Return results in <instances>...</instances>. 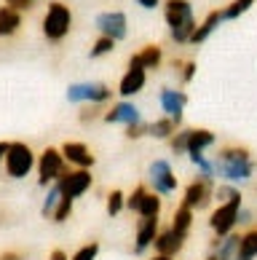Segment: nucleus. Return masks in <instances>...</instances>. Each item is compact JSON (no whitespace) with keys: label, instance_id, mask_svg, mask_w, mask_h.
I'll return each instance as SVG.
<instances>
[{"label":"nucleus","instance_id":"obj_1","mask_svg":"<svg viewBox=\"0 0 257 260\" xmlns=\"http://www.w3.org/2000/svg\"><path fill=\"white\" fill-rule=\"evenodd\" d=\"M254 172H257V164L252 158L249 148L244 145H225L220 148V153L214 158V175L225 182H233V185L252 180Z\"/></svg>","mask_w":257,"mask_h":260},{"label":"nucleus","instance_id":"obj_2","mask_svg":"<svg viewBox=\"0 0 257 260\" xmlns=\"http://www.w3.org/2000/svg\"><path fill=\"white\" fill-rule=\"evenodd\" d=\"M164 8V22L169 27V38L179 46L190 43V38L196 32V11H193V3L190 0H164L161 3Z\"/></svg>","mask_w":257,"mask_h":260},{"label":"nucleus","instance_id":"obj_3","mask_svg":"<svg viewBox=\"0 0 257 260\" xmlns=\"http://www.w3.org/2000/svg\"><path fill=\"white\" fill-rule=\"evenodd\" d=\"M41 27H43L46 41H51V43L64 41L72 30V8L67 3H62V0H54V3H49V8H46V16H43Z\"/></svg>","mask_w":257,"mask_h":260},{"label":"nucleus","instance_id":"obj_4","mask_svg":"<svg viewBox=\"0 0 257 260\" xmlns=\"http://www.w3.org/2000/svg\"><path fill=\"white\" fill-rule=\"evenodd\" d=\"M35 167H38V185H41V188L59 182V180L70 172V169H67L70 164L64 161V156H62L59 148H46V150L41 153V158H38Z\"/></svg>","mask_w":257,"mask_h":260},{"label":"nucleus","instance_id":"obj_5","mask_svg":"<svg viewBox=\"0 0 257 260\" xmlns=\"http://www.w3.org/2000/svg\"><path fill=\"white\" fill-rule=\"evenodd\" d=\"M35 164H38V161H35V153H32V148L27 145V142H11V145H8L6 161H3L8 177L24 180V177L32 172Z\"/></svg>","mask_w":257,"mask_h":260},{"label":"nucleus","instance_id":"obj_6","mask_svg":"<svg viewBox=\"0 0 257 260\" xmlns=\"http://www.w3.org/2000/svg\"><path fill=\"white\" fill-rule=\"evenodd\" d=\"M212 201H214V180L196 172V177L182 190V204L190 207L193 212H204V209H209Z\"/></svg>","mask_w":257,"mask_h":260},{"label":"nucleus","instance_id":"obj_7","mask_svg":"<svg viewBox=\"0 0 257 260\" xmlns=\"http://www.w3.org/2000/svg\"><path fill=\"white\" fill-rule=\"evenodd\" d=\"M113 89L102 81H89V83H72L67 89V102L72 105H110Z\"/></svg>","mask_w":257,"mask_h":260},{"label":"nucleus","instance_id":"obj_8","mask_svg":"<svg viewBox=\"0 0 257 260\" xmlns=\"http://www.w3.org/2000/svg\"><path fill=\"white\" fill-rule=\"evenodd\" d=\"M244 207V199H233V201H223L212 209L209 215V228L214 236H228L239 228V209Z\"/></svg>","mask_w":257,"mask_h":260},{"label":"nucleus","instance_id":"obj_9","mask_svg":"<svg viewBox=\"0 0 257 260\" xmlns=\"http://www.w3.org/2000/svg\"><path fill=\"white\" fill-rule=\"evenodd\" d=\"M148 182H150V190H156L158 196H171L179 188L174 167H171V161H166V158H156L148 167Z\"/></svg>","mask_w":257,"mask_h":260},{"label":"nucleus","instance_id":"obj_10","mask_svg":"<svg viewBox=\"0 0 257 260\" xmlns=\"http://www.w3.org/2000/svg\"><path fill=\"white\" fill-rule=\"evenodd\" d=\"M94 27L99 30V35H107L116 43L129 35V19H126L123 11H102L97 19H94Z\"/></svg>","mask_w":257,"mask_h":260},{"label":"nucleus","instance_id":"obj_11","mask_svg":"<svg viewBox=\"0 0 257 260\" xmlns=\"http://www.w3.org/2000/svg\"><path fill=\"white\" fill-rule=\"evenodd\" d=\"M91 185H94V175H91V169H70L67 175H64V177L59 180L62 196H67V199H72V201L89 193Z\"/></svg>","mask_w":257,"mask_h":260},{"label":"nucleus","instance_id":"obj_12","mask_svg":"<svg viewBox=\"0 0 257 260\" xmlns=\"http://www.w3.org/2000/svg\"><path fill=\"white\" fill-rule=\"evenodd\" d=\"M161 231V217H137V231H134V255H145L153 249V242Z\"/></svg>","mask_w":257,"mask_h":260},{"label":"nucleus","instance_id":"obj_13","mask_svg":"<svg viewBox=\"0 0 257 260\" xmlns=\"http://www.w3.org/2000/svg\"><path fill=\"white\" fill-rule=\"evenodd\" d=\"M145 86H148V70L134 64V62H129L126 73H123L121 81H118V94L123 100H131V97H137Z\"/></svg>","mask_w":257,"mask_h":260},{"label":"nucleus","instance_id":"obj_14","mask_svg":"<svg viewBox=\"0 0 257 260\" xmlns=\"http://www.w3.org/2000/svg\"><path fill=\"white\" fill-rule=\"evenodd\" d=\"M59 150H62L64 161H67L70 167H75V169H91L94 164H97V156H94V150L86 145V142L70 140V142H64Z\"/></svg>","mask_w":257,"mask_h":260},{"label":"nucleus","instance_id":"obj_15","mask_svg":"<svg viewBox=\"0 0 257 260\" xmlns=\"http://www.w3.org/2000/svg\"><path fill=\"white\" fill-rule=\"evenodd\" d=\"M158 105H161V110H164V115L182 121V113L188 108V94L182 89H169L166 86V89L158 91Z\"/></svg>","mask_w":257,"mask_h":260},{"label":"nucleus","instance_id":"obj_16","mask_svg":"<svg viewBox=\"0 0 257 260\" xmlns=\"http://www.w3.org/2000/svg\"><path fill=\"white\" fill-rule=\"evenodd\" d=\"M185 242H188V236H182L179 231H174V228L169 225V228H164V231H158V236H156V242H153V252L177 257L179 252H182Z\"/></svg>","mask_w":257,"mask_h":260},{"label":"nucleus","instance_id":"obj_17","mask_svg":"<svg viewBox=\"0 0 257 260\" xmlns=\"http://www.w3.org/2000/svg\"><path fill=\"white\" fill-rule=\"evenodd\" d=\"M102 121H107V123H121V126H129V123H137L142 121V113L139 108L131 100H121L116 105H110L107 110H104V118Z\"/></svg>","mask_w":257,"mask_h":260},{"label":"nucleus","instance_id":"obj_18","mask_svg":"<svg viewBox=\"0 0 257 260\" xmlns=\"http://www.w3.org/2000/svg\"><path fill=\"white\" fill-rule=\"evenodd\" d=\"M129 62H134L139 67H145V70H161V64H164V49H161L158 43H145L137 54H131L129 56Z\"/></svg>","mask_w":257,"mask_h":260},{"label":"nucleus","instance_id":"obj_19","mask_svg":"<svg viewBox=\"0 0 257 260\" xmlns=\"http://www.w3.org/2000/svg\"><path fill=\"white\" fill-rule=\"evenodd\" d=\"M225 22V16H223V8H214V11H209L201 22H198V27H196V32H193V38H190V43L193 46H201V43H206L209 38H212L214 32H217V27H220Z\"/></svg>","mask_w":257,"mask_h":260},{"label":"nucleus","instance_id":"obj_20","mask_svg":"<svg viewBox=\"0 0 257 260\" xmlns=\"http://www.w3.org/2000/svg\"><path fill=\"white\" fill-rule=\"evenodd\" d=\"M239 239H241V234H228V236H214L212 239V244H209V249H212V255L214 260H233L236 257V252H239Z\"/></svg>","mask_w":257,"mask_h":260},{"label":"nucleus","instance_id":"obj_21","mask_svg":"<svg viewBox=\"0 0 257 260\" xmlns=\"http://www.w3.org/2000/svg\"><path fill=\"white\" fill-rule=\"evenodd\" d=\"M214 132L212 129H204V126H196V129H188V153H206L209 148H214Z\"/></svg>","mask_w":257,"mask_h":260},{"label":"nucleus","instance_id":"obj_22","mask_svg":"<svg viewBox=\"0 0 257 260\" xmlns=\"http://www.w3.org/2000/svg\"><path fill=\"white\" fill-rule=\"evenodd\" d=\"M22 24H24L22 11H16L11 6H0V38H14L22 30Z\"/></svg>","mask_w":257,"mask_h":260},{"label":"nucleus","instance_id":"obj_23","mask_svg":"<svg viewBox=\"0 0 257 260\" xmlns=\"http://www.w3.org/2000/svg\"><path fill=\"white\" fill-rule=\"evenodd\" d=\"M179 126H182V121L169 118V115H161V118L148 123V137H153V140H169Z\"/></svg>","mask_w":257,"mask_h":260},{"label":"nucleus","instance_id":"obj_24","mask_svg":"<svg viewBox=\"0 0 257 260\" xmlns=\"http://www.w3.org/2000/svg\"><path fill=\"white\" fill-rule=\"evenodd\" d=\"M161 209H164V196H158L156 190L148 188L134 215H139V217H161Z\"/></svg>","mask_w":257,"mask_h":260},{"label":"nucleus","instance_id":"obj_25","mask_svg":"<svg viewBox=\"0 0 257 260\" xmlns=\"http://www.w3.org/2000/svg\"><path fill=\"white\" fill-rule=\"evenodd\" d=\"M257 257V225H249L239 239V252L233 260H254Z\"/></svg>","mask_w":257,"mask_h":260},{"label":"nucleus","instance_id":"obj_26","mask_svg":"<svg viewBox=\"0 0 257 260\" xmlns=\"http://www.w3.org/2000/svg\"><path fill=\"white\" fill-rule=\"evenodd\" d=\"M193 220H196V212L190 209V207H185V204H179L177 209H174V215H171V228L174 231H179L182 236H190V231H193Z\"/></svg>","mask_w":257,"mask_h":260},{"label":"nucleus","instance_id":"obj_27","mask_svg":"<svg viewBox=\"0 0 257 260\" xmlns=\"http://www.w3.org/2000/svg\"><path fill=\"white\" fill-rule=\"evenodd\" d=\"M254 6V0H231L225 8H223V16H225V22H236L239 16H244L249 8Z\"/></svg>","mask_w":257,"mask_h":260},{"label":"nucleus","instance_id":"obj_28","mask_svg":"<svg viewBox=\"0 0 257 260\" xmlns=\"http://www.w3.org/2000/svg\"><path fill=\"white\" fill-rule=\"evenodd\" d=\"M107 215L110 217H118L123 209H126V193H123V190H118V188H113L110 193H107Z\"/></svg>","mask_w":257,"mask_h":260},{"label":"nucleus","instance_id":"obj_29","mask_svg":"<svg viewBox=\"0 0 257 260\" xmlns=\"http://www.w3.org/2000/svg\"><path fill=\"white\" fill-rule=\"evenodd\" d=\"M166 142H169V150L174 153V156H188V129L179 126Z\"/></svg>","mask_w":257,"mask_h":260},{"label":"nucleus","instance_id":"obj_30","mask_svg":"<svg viewBox=\"0 0 257 260\" xmlns=\"http://www.w3.org/2000/svg\"><path fill=\"white\" fill-rule=\"evenodd\" d=\"M113 51H116V41H113V38H107V35H99L97 41H94L89 56H91V59H99V56H107V54H113Z\"/></svg>","mask_w":257,"mask_h":260},{"label":"nucleus","instance_id":"obj_31","mask_svg":"<svg viewBox=\"0 0 257 260\" xmlns=\"http://www.w3.org/2000/svg\"><path fill=\"white\" fill-rule=\"evenodd\" d=\"M59 199H62V188H59V182H54V185L49 188V193H46V201H43V207H41V215L43 217H51L56 204H59Z\"/></svg>","mask_w":257,"mask_h":260},{"label":"nucleus","instance_id":"obj_32","mask_svg":"<svg viewBox=\"0 0 257 260\" xmlns=\"http://www.w3.org/2000/svg\"><path fill=\"white\" fill-rule=\"evenodd\" d=\"M171 67L177 70V75H179V83H190L196 78V62L193 59H177V62H171Z\"/></svg>","mask_w":257,"mask_h":260},{"label":"nucleus","instance_id":"obj_33","mask_svg":"<svg viewBox=\"0 0 257 260\" xmlns=\"http://www.w3.org/2000/svg\"><path fill=\"white\" fill-rule=\"evenodd\" d=\"M214 199H217V204L233 201V199H241V190H239V185H233V182H223V185L214 188Z\"/></svg>","mask_w":257,"mask_h":260},{"label":"nucleus","instance_id":"obj_34","mask_svg":"<svg viewBox=\"0 0 257 260\" xmlns=\"http://www.w3.org/2000/svg\"><path fill=\"white\" fill-rule=\"evenodd\" d=\"M104 110H107V105H83V110L78 113V121L94 123L97 118H104Z\"/></svg>","mask_w":257,"mask_h":260},{"label":"nucleus","instance_id":"obj_35","mask_svg":"<svg viewBox=\"0 0 257 260\" xmlns=\"http://www.w3.org/2000/svg\"><path fill=\"white\" fill-rule=\"evenodd\" d=\"M70 215H72V199L62 196L59 204H56V209H54V215H51V220H54V223H64Z\"/></svg>","mask_w":257,"mask_h":260},{"label":"nucleus","instance_id":"obj_36","mask_svg":"<svg viewBox=\"0 0 257 260\" xmlns=\"http://www.w3.org/2000/svg\"><path fill=\"white\" fill-rule=\"evenodd\" d=\"M123 134H126V140L148 137V121L142 118V121H137V123H129V126H123Z\"/></svg>","mask_w":257,"mask_h":260},{"label":"nucleus","instance_id":"obj_37","mask_svg":"<svg viewBox=\"0 0 257 260\" xmlns=\"http://www.w3.org/2000/svg\"><path fill=\"white\" fill-rule=\"evenodd\" d=\"M97 255H99V242H89V244H83L70 260H97Z\"/></svg>","mask_w":257,"mask_h":260},{"label":"nucleus","instance_id":"obj_38","mask_svg":"<svg viewBox=\"0 0 257 260\" xmlns=\"http://www.w3.org/2000/svg\"><path fill=\"white\" fill-rule=\"evenodd\" d=\"M6 6L16 8V11H30V8L35 6V0H6Z\"/></svg>","mask_w":257,"mask_h":260},{"label":"nucleus","instance_id":"obj_39","mask_svg":"<svg viewBox=\"0 0 257 260\" xmlns=\"http://www.w3.org/2000/svg\"><path fill=\"white\" fill-rule=\"evenodd\" d=\"M252 209H246V207H241L239 209V225H252Z\"/></svg>","mask_w":257,"mask_h":260},{"label":"nucleus","instance_id":"obj_40","mask_svg":"<svg viewBox=\"0 0 257 260\" xmlns=\"http://www.w3.org/2000/svg\"><path fill=\"white\" fill-rule=\"evenodd\" d=\"M139 3V8H145V11H153V8H158L164 0H137Z\"/></svg>","mask_w":257,"mask_h":260},{"label":"nucleus","instance_id":"obj_41","mask_svg":"<svg viewBox=\"0 0 257 260\" xmlns=\"http://www.w3.org/2000/svg\"><path fill=\"white\" fill-rule=\"evenodd\" d=\"M49 260H70V257H67V252H64V249H54V252L49 255Z\"/></svg>","mask_w":257,"mask_h":260},{"label":"nucleus","instance_id":"obj_42","mask_svg":"<svg viewBox=\"0 0 257 260\" xmlns=\"http://www.w3.org/2000/svg\"><path fill=\"white\" fill-rule=\"evenodd\" d=\"M0 260H24V255L22 252H3V255H0Z\"/></svg>","mask_w":257,"mask_h":260},{"label":"nucleus","instance_id":"obj_43","mask_svg":"<svg viewBox=\"0 0 257 260\" xmlns=\"http://www.w3.org/2000/svg\"><path fill=\"white\" fill-rule=\"evenodd\" d=\"M8 145H11V142H0V164L6 161V153H8Z\"/></svg>","mask_w":257,"mask_h":260},{"label":"nucleus","instance_id":"obj_44","mask_svg":"<svg viewBox=\"0 0 257 260\" xmlns=\"http://www.w3.org/2000/svg\"><path fill=\"white\" fill-rule=\"evenodd\" d=\"M148 260H174V257H169V255H158V252H153Z\"/></svg>","mask_w":257,"mask_h":260},{"label":"nucleus","instance_id":"obj_45","mask_svg":"<svg viewBox=\"0 0 257 260\" xmlns=\"http://www.w3.org/2000/svg\"><path fill=\"white\" fill-rule=\"evenodd\" d=\"M206 260H214V257H212V255H209V257H206Z\"/></svg>","mask_w":257,"mask_h":260},{"label":"nucleus","instance_id":"obj_46","mask_svg":"<svg viewBox=\"0 0 257 260\" xmlns=\"http://www.w3.org/2000/svg\"><path fill=\"white\" fill-rule=\"evenodd\" d=\"M35 3H38V0H35Z\"/></svg>","mask_w":257,"mask_h":260}]
</instances>
